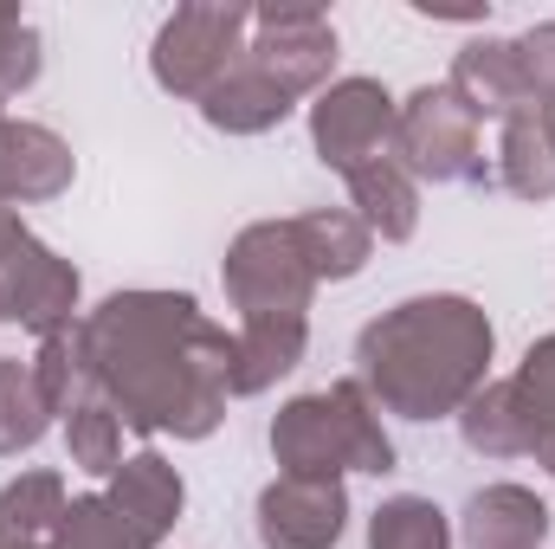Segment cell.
<instances>
[{
    "label": "cell",
    "instance_id": "1",
    "mask_svg": "<svg viewBox=\"0 0 555 549\" xmlns=\"http://www.w3.org/2000/svg\"><path fill=\"white\" fill-rule=\"evenodd\" d=\"M98 401L130 433L207 439L233 401V330L188 291H111L78 317Z\"/></svg>",
    "mask_w": 555,
    "mask_h": 549
},
{
    "label": "cell",
    "instance_id": "2",
    "mask_svg": "<svg viewBox=\"0 0 555 549\" xmlns=\"http://www.w3.org/2000/svg\"><path fill=\"white\" fill-rule=\"evenodd\" d=\"M491 349L498 330L485 304L459 291H426L401 297L356 336V382L369 401L401 420H446L491 382Z\"/></svg>",
    "mask_w": 555,
    "mask_h": 549
},
{
    "label": "cell",
    "instance_id": "3",
    "mask_svg": "<svg viewBox=\"0 0 555 549\" xmlns=\"http://www.w3.org/2000/svg\"><path fill=\"white\" fill-rule=\"evenodd\" d=\"M278 478H343V472H395V439L362 382H330L317 395L284 401L272 420Z\"/></svg>",
    "mask_w": 555,
    "mask_h": 549
},
{
    "label": "cell",
    "instance_id": "4",
    "mask_svg": "<svg viewBox=\"0 0 555 549\" xmlns=\"http://www.w3.org/2000/svg\"><path fill=\"white\" fill-rule=\"evenodd\" d=\"M246 39H253V7L240 0H194V7H175L149 46V72L162 91L175 98H207L240 59H246Z\"/></svg>",
    "mask_w": 555,
    "mask_h": 549
},
{
    "label": "cell",
    "instance_id": "5",
    "mask_svg": "<svg viewBox=\"0 0 555 549\" xmlns=\"http://www.w3.org/2000/svg\"><path fill=\"white\" fill-rule=\"evenodd\" d=\"M220 278H227V297L246 317H304L310 297H317V272L304 259V240H297V220H259L246 227L227 259H220Z\"/></svg>",
    "mask_w": 555,
    "mask_h": 549
},
{
    "label": "cell",
    "instance_id": "6",
    "mask_svg": "<svg viewBox=\"0 0 555 549\" xmlns=\"http://www.w3.org/2000/svg\"><path fill=\"white\" fill-rule=\"evenodd\" d=\"M78 266L59 259L20 214H0V323L33 330L39 343L78 323Z\"/></svg>",
    "mask_w": 555,
    "mask_h": 549
},
{
    "label": "cell",
    "instance_id": "7",
    "mask_svg": "<svg viewBox=\"0 0 555 549\" xmlns=\"http://www.w3.org/2000/svg\"><path fill=\"white\" fill-rule=\"evenodd\" d=\"M395 162L414 181H485V149L472 111L446 85H420L395 111Z\"/></svg>",
    "mask_w": 555,
    "mask_h": 549
},
{
    "label": "cell",
    "instance_id": "8",
    "mask_svg": "<svg viewBox=\"0 0 555 549\" xmlns=\"http://www.w3.org/2000/svg\"><path fill=\"white\" fill-rule=\"evenodd\" d=\"M246 59L272 78L284 98L330 91V72H336V26H330L323 7H304V0L259 7V13H253V39H246Z\"/></svg>",
    "mask_w": 555,
    "mask_h": 549
},
{
    "label": "cell",
    "instance_id": "9",
    "mask_svg": "<svg viewBox=\"0 0 555 549\" xmlns=\"http://www.w3.org/2000/svg\"><path fill=\"white\" fill-rule=\"evenodd\" d=\"M395 111H401V98L382 78H336L310 104L317 162L336 168V175H349V168H362L375 155H395Z\"/></svg>",
    "mask_w": 555,
    "mask_h": 549
},
{
    "label": "cell",
    "instance_id": "10",
    "mask_svg": "<svg viewBox=\"0 0 555 549\" xmlns=\"http://www.w3.org/2000/svg\"><path fill=\"white\" fill-rule=\"evenodd\" d=\"M349 524L343 478H272L259 491V544L266 549H336Z\"/></svg>",
    "mask_w": 555,
    "mask_h": 549
},
{
    "label": "cell",
    "instance_id": "11",
    "mask_svg": "<svg viewBox=\"0 0 555 549\" xmlns=\"http://www.w3.org/2000/svg\"><path fill=\"white\" fill-rule=\"evenodd\" d=\"M446 91L472 111V124H498V130H504L511 117H530V111H537L511 39H472V46L452 59Z\"/></svg>",
    "mask_w": 555,
    "mask_h": 549
},
{
    "label": "cell",
    "instance_id": "12",
    "mask_svg": "<svg viewBox=\"0 0 555 549\" xmlns=\"http://www.w3.org/2000/svg\"><path fill=\"white\" fill-rule=\"evenodd\" d=\"M550 505L530 485H485L465 498L459 537L472 549H543L550 544Z\"/></svg>",
    "mask_w": 555,
    "mask_h": 549
},
{
    "label": "cell",
    "instance_id": "13",
    "mask_svg": "<svg viewBox=\"0 0 555 549\" xmlns=\"http://www.w3.org/2000/svg\"><path fill=\"white\" fill-rule=\"evenodd\" d=\"M130 524L142 531V544L162 549L168 544V531L181 524V505H188V485H181V472L162 459V452H137V459H124L117 472H111V491H104Z\"/></svg>",
    "mask_w": 555,
    "mask_h": 549
},
{
    "label": "cell",
    "instance_id": "14",
    "mask_svg": "<svg viewBox=\"0 0 555 549\" xmlns=\"http://www.w3.org/2000/svg\"><path fill=\"white\" fill-rule=\"evenodd\" d=\"M310 349V317H246L233 330V395L278 388Z\"/></svg>",
    "mask_w": 555,
    "mask_h": 549
},
{
    "label": "cell",
    "instance_id": "15",
    "mask_svg": "<svg viewBox=\"0 0 555 549\" xmlns=\"http://www.w3.org/2000/svg\"><path fill=\"white\" fill-rule=\"evenodd\" d=\"M343 181H349V201H356V220L369 227V240H388V246L414 240V227H420V181L395 162V155H375V162L349 168Z\"/></svg>",
    "mask_w": 555,
    "mask_h": 549
},
{
    "label": "cell",
    "instance_id": "16",
    "mask_svg": "<svg viewBox=\"0 0 555 549\" xmlns=\"http://www.w3.org/2000/svg\"><path fill=\"white\" fill-rule=\"evenodd\" d=\"M291 111H297V98H284L253 59H240V65L201 98V117H207L214 130H227V137H266V130H278Z\"/></svg>",
    "mask_w": 555,
    "mask_h": 549
},
{
    "label": "cell",
    "instance_id": "17",
    "mask_svg": "<svg viewBox=\"0 0 555 549\" xmlns=\"http://www.w3.org/2000/svg\"><path fill=\"white\" fill-rule=\"evenodd\" d=\"M297 240H304V259H310L317 284L356 278L369 266V246H375L369 227L349 207H310V214H297Z\"/></svg>",
    "mask_w": 555,
    "mask_h": 549
},
{
    "label": "cell",
    "instance_id": "18",
    "mask_svg": "<svg viewBox=\"0 0 555 549\" xmlns=\"http://www.w3.org/2000/svg\"><path fill=\"white\" fill-rule=\"evenodd\" d=\"M459 433L478 459H524L530 452V420L517 408L511 382H485L465 408H459Z\"/></svg>",
    "mask_w": 555,
    "mask_h": 549
},
{
    "label": "cell",
    "instance_id": "19",
    "mask_svg": "<svg viewBox=\"0 0 555 549\" xmlns=\"http://www.w3.org/2000/svg\"><path fill=\"white\" fill-rule=\"evenodd\" d=\"M52 426V401L33 375V362L20 356H0V459H20L46 439Z\"/></svg>",
    "mask_w": 555,
    "mask_h": 549
},
{
    "label": "cell",
    "instance_id": "20",
    "mask_svg": "<svg viewBox=\"0 0 555 549\" xmlns=\"http://www.w3.org/2000/svg\"><path fill=\"white\" fill-rule=\"evenodd\" d=\"M498 181L517 201H537V207L555 201V149L543 137V124H537V111L504 124V137H498Z\"/></svg>",
    "mask_w": 555,
    "mask_h": 549
},
{
    "label": "cell",
    "instance_id": "21",
    "mask_svg": "<svg viewBox=\"0 0 555 549\" xmlns=\"http://www.w3.org/2000/svg\"><path fill=\"white\" fill-rule=\"evenodd\" d=\"M65 478L59 472H20L0 485V537H20V544H52L59 518H65Z\"/></svg>",
    "mask_w": 555,
    "mask_h": 549
},
{
    "label": "cell",
    "instance_id": "22",
    "mask_svg": "<svg viewBox=\"0 0 555 549\" xmlns=\"http://www.w3.org/2000/svg\"><path fill=\"white\" fill-rule=\"evenodd\" d=\"M369 549H452V524L433 498L401 491L369 518Z\"/></svg>",
    "mask_w": 555,
    "mask_h": 549
},
{
    "label": "cell",
    "instance_id": "23",
    "mask_svg": "<svg viewBox=\"0 0 555 549\" xmlns=\"http://www.w3.org/2000/svg\"><path fill=\"white\" fill-rule=\"evenodd\" d=\"M46 549H149V544H142V531L104 491H91V498L65 505V518H59V531H52Z\"/></svg>",
    "mask_w": 555,
    "mask_h": 549
},
{
    "label": "cell",
    "instance_id": "24",
    "mask_svg": "<svg viewBox=\"0 0 555 549\" xmlns=\"http://www.w3.org/2000/svg\"><path fill=\"white\" fill-rule=\"evenodd\" d=\"M33 375H39V388H46V401H52L59 420L78 408V401H98V388H91V362H85V343H78V323L39 343Z\"/></svg>",
    "mask_w": 555,
    "mask_h": 549
},
{
    "label": "cell",
    "instance_id": "25",
    "mask_svg": "<svg viewBox=\"0 0 555 549\" xmlns=\"http://www.w3.org/2000/svg\"><path fill=\"white\" fill-rule=\"evenodd\" d=\"M65 452H72L78 472L111 478L124 465V420L104 408V401H78V408L65 413Z\"/></svg>",
    "mask_w": 555,
    "mask_h": 549
},
{
    "label": "cell",
    "instance_id": "26",
    "mask_svg": "<svg viewBox=\"0 0 555 549\" xmlns=\"http://www.w3.org/2000/svg\"><path fill=\"white\" fill-rule=\"evenodd\" d=\"M511 395H517V408L530 420V452L555 446V336L530 343V356L511 375Z\"/></svg>",
    "mask_w": 555,
    "mask_h": 549
},
{
    "label": "cell",
    "instance_id": "27",
    "mask_svg": "<svg viewBox=\"0 0 555 549\" xmlns=\"http://www.w3.org/2000/svg\"><path fill=\"white\" fill-rule=\"evenodd\" d=\"M39 65H46V52H39L33 20L0 0V104L20 98V91H33V85H39Z\"/></svg>",
    "mask_w": 555,
    "mask_h": 549
},
{
    "label": "cell",
    "instance_id": "28",
    "mask_svg": "<svg viewBox=\"0 0 555 549\" xmlns=\"http://www.w3.org/2000/svg\"><path fill=\"white\" fill-rule=\"evenodd\" d=\"M511 46H517V65H524V85H530L537 111L555 104V20L530 26V33H524V39H511Z\"/></svg>",
    "mask_w": 555,
    "mask_h": 549
},
{
    "label": "cell",
    "instance_id": "29",
    "mask_svg": "<svg viewBox=\"0 0 555 549\" xmlns=\"http://www.w3.org/2000/svg\"><path fill=\"white\" fill-rule=\"evenodd\" d=\"M537 124H543V137H550V149H555V104H543V111H537Z\"/></svg>",
    "mask_w": 555,
    "mask_h": 549
},
{
    "label": "cell",
    "instance_id": "30",
    "mask_svg": "<svg viewBox=\"0 0 555 549\" xmlns=\"http://www.w3.org/2000/svg\"><path fill=\"white\" fill-rule=\"evenodd\" d=\"M537 465H550V478H555V446H543V452H537Z\"/></svg>",
    "mask_w": 555,
    "mask_h": 549
},
{
    "label": "cell",
    "instance_id": "31",
    "mask_svg": "<svg viewBox=\"0 0 555 549\" xmlns=\"http://www.w3.org/2000/svg\"><path fill=\"white\" fill-rule=\"evenodd\" d=\"M0 549H46V544H20V537H0Z\"/></svg>",
    "mask_w": 555,
    "mask_h": 549
}]
</instances>
